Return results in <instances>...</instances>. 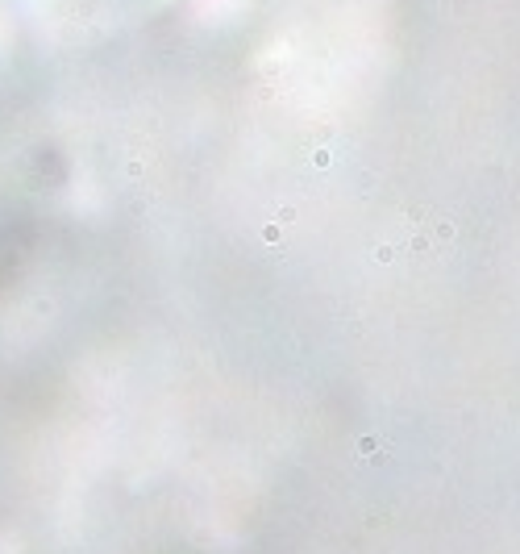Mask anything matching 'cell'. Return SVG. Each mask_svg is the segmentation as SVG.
Here are the masks:
<instances>
[]
</instances>
